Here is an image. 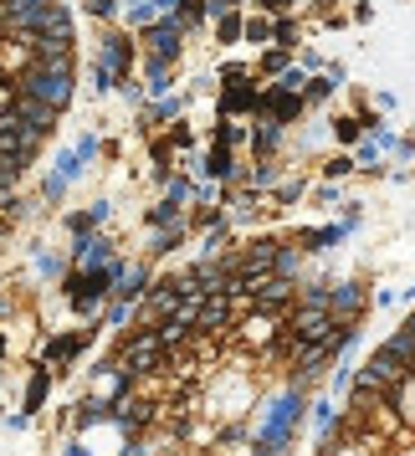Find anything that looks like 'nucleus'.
I'll use <instances>...</instances> for the list:
<instances>
[{
	"label": "nucleus",
	"mask_w": 415,
	"mask_h": 456,
	"mask_svg": "<svg viewBox=\"0 0 415 456\" xmlns=\"http://www.w3.org/2000/svg\"><path fill=\"white\" fill-rule=\"evenodd\" d=\"M16 93H26V98H42V103H52V108H67V103H72V67L26 62L21 77H16Z\"/></svg>",
	"instance_id": "nucleus-1"
},
{
	"label": "nucleus",
	"mask_w": 415,
	"mask_h": 456,
	"mask_svg": "<svg viewBox=\"0 0 415 456\" xmlns=\"http://www.w3.org/2000/svg\"><path fill=\"white\" fill-rule=\"evenodd\" d=\"M42 139H46V134H37V128L26 124V118H16L11 108L0 113V159H11L16 169H26L31 159H37Z\"/></svg>",
	"instance_id": "nucleus-2"
},
{
	"label": "nucleus",
	"mask_w": 415,
	"mask_h": 456,
	"mask_svg": "<svg viewBox=\"0 0 415 456\" xmlns=\"http://www.w3.org/2000/svg\"><path fill=\"white\" fill-rule=\"evenodd\" d=\"M165 338H159V329H144L139 338H128L124 344V370L128 374H154V370H165Z\"/></svg>",
	"instance_id": "nucleus-3"
},
{
	"label": "nucleus",
	"mask_w": 415,
	"mask_h": 456,
	"mask_svg": "<svg viewBox=\"0 0 415 456\" xmlns=\"http://www.w3.org/2000/svg\"><path fill=\"white\" fill-rule=\"evenodd\" d=\"M46 11H52V0H0V31H11V37H37Z\"/></svg>",
	"instance_id": "nucleus-4"
},
{
	"label": "nucleus",
	"mask_w": 415,
	"mask_h": 456,
	"mask_svg": "<svg viewBox=\"0 0 415 456\" xmlns=\"http://www.w3.org/2000/svg\"><path fill=\"white\" fill-rule=\"evenodd\" d=\"M411 364H400V359H395L390 349H379L370 359V364H364V370H359V379H370V385H379V390H400V385H405V379H411Z\"/></svg>",
	"instance_id": "nucleus-5"
},
{
	"label": "nucleus",
	"mask_w": 415,
	"mask_h": 456,
	"mask_svg": "<svg viewBox=\"0 0 415 456\" xmlns=\"http://www.w3.org/2000/svg\"><path fill=\"white\" fill-rule=\"evenodd\" d=\"M292 297H297V282H292V277H282V272H267V277L256 282V292H251L256 313H277V308H288Z\"/></svg>",
	"instance_id": "nucleus-6"
},
{
	"label": "nucleus",
	"mask_w": 415,
	"mask_h": 456,
	"mask_svg": "<svg viewBox=\"0 0 415 456\" xmlns=\"http://www.w3.org/2000/svg\"><path fill=\"white\" fill-rule=\"evenodd\" d=\"M329 313H333V323H354V318L364 313V288H359V282L333 288V292H329Z\"/></svg>",
	"instance_id": "nucleus-7"
},
{
	"label": "nucleus",
	"mask_w": 415,
	"mask_h": 456,
	"mask_svg": "<svg viewBox=\"0 0 415 456\" xmlns=\"http://www.w3.org/2000/svg\"><path fill=\"white\" fill-rule=\"evenodd\" d=\"M226 323H231V292H210V297H200V313H195V329L221 333Z\"/></svg>",
	"instance_id": "nucleus-8"
},
{
	"label": "nucleus",
	"mask_w": 415,
	"mask_h": 456,
	"mask_svg": "<svg viewBox=\"0 0 415 456\" xmlns=\"http://www.w3.org/2000/svg\"><path fill=\"white\" fill-rule=\"evenodd\" d=\"M11 113H16V118H26V124L37 128V134H52V124H57V108L42 103V98H26V93H16Z\"/></svg>",
	"instance_id": "nucleus-9"
},
{
	"label": "nucleus",
	"mask_w": 415,
	"mask_h": 456,
	"mask_svg": "<svg viewBox=\"0 0 415 456\" xmlns=\"http://www.w3.org/2000/svg\"><path fill=\"white\" fill-rule=\"evenodd\" d=\"M385 349H390L395 359H400V364H411V370H415V333H411V329H400V333L390 338V344H385Z\"/></svg>",
	"instance_id": "nucleus-10"
},
{
	"label": "nucleus",
	"mask_w": 415,
	"mask_h": 456,
	"mask_svg": "<svg viewBox=\"0 0 415 456\" xmlns=\"http://www.w3.org/2000/svg\"><path fill=\"white\" fill-rule=\"evenodd\" d=\"M267 108L277 113V118H297V108H303V103H297L292 93H272V98H267Z\"/></svg>",
	"instance_id": "nucleus-11"
},
{
	"label": "nucleus",
	"mask_w": 415,
	"mask_h": 456,
	"mask_svg": "<svg viewBox=\"0 0 415 456\" xmlns=\"http://www.w3.org/2000/svg\"><path fill=\"white\" fill-rule=\"evenodd\" d=\"M256 103V93H251V87H231L226 93V108H251Z\"/></svg>",
	"instance_id": "nucleus-12"
},
{
	"label": "nucleus",
	"mask_w": 415,
	"mask_h": 456,
	"mask_svg": "<svg viewBox=\"0 0 415 456\" xmlns=\"http://www.w3.org/2000/svg\"><path fill=\"white\" fill-rule=\"evenodd\" d=\"M272 144H277V124H267L256 134V154H272Z\"/></svg>",
	"instance_id": "nucleus-13"
},
{
	"label": "nucleus",
	"mask_w": 415,
	"mask_h": 456,
	"mask_svg": "<svg viewBox=\"0 0 415 456\" xmlns=\"http://www.w3.org/2000/svg\"><path fill=\"white\" fill-rule=\"evenodd\" d=\"M210 175H231V154H226V149H216V154H210Z\"/></svg>",
	"instance_id": "nucleus-14"
},
{
	"label": "nucleus",
	"mask_w": 415,
	"mask_h": 456,
	"mask_svg": "<svg viewBox=\"0 0 415 456\" xmlns=\"http://www.w3.org/2000/svg\"><path fill=\"white\" fill-rule=\"evenodd\" d=\"M267 11H288V0H267Z\"/></svg>",
	"instance_id": "nucleus-15"
},
{
	"label": "nucleus",
	"mask_w": 415,
	"mask_h": 456,
	"mask_svg": "<svg viewBox=\"0 0 415 456\" xmlns=\"http://www.w3.org/2000/svg\"><path fill=\"white\" fill-rule=\"evenodd\" d=\"M405 329H411V333H415V313H411V323H405Z\"/></svg>",
	"instance_id": "nucleus-16"
}]
</instances>
